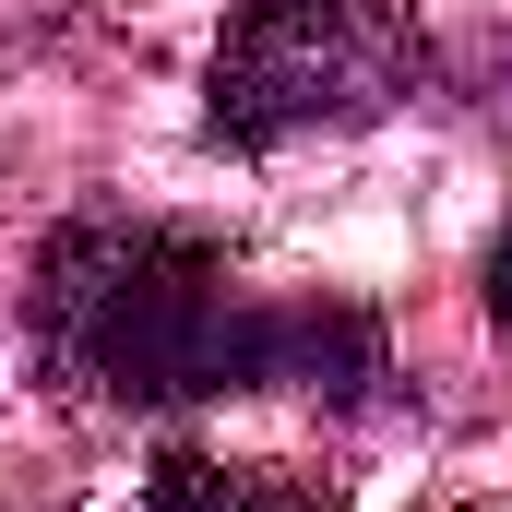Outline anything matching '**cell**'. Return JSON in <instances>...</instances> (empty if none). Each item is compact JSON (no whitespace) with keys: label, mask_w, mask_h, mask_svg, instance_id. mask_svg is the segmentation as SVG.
<instances>
[{"label":"cell","mask_w":512,"mask_h":512,"mask_svg":"<svg viewBox=\"0 0 512 512\" xmlns=\"http://www.w3.org/2000/svg\"><path fill=\"white\" fill-rule=\"evenodd\" d=\"M489 310L512 322V227H501V251H489Z\"/></svg>","instance_id":"obj_4"},{"label":"cell","mask_w":512,"mask_h":512,"mask_svg":"<svg viewBox=\"0 0 512 512\" xmlns=\"http://www.w3.org/2000/svg\"><path fill=\"white\" fill-rule=\"evenodd\" d=\"M417 96V24L393 0H251L215 48V143H298Z\"/></svg>","instance_id":"obj_2"},{"label":"cell","mask_w":512,"mask_h":512,"mask_svg":"<svg viewBox=\"0 0 512 512\" xmlns=\"http://www.w3.org/2000/svg\"><path fill=\"white\" fill-rule=\"evenodd\" d=\"M24 322L60 382L108 393V405H203V393H274V382L358 405L382 382L370 310H274L227 274L215 239L131 227V215H72L36 251Z\"/></svg>","instance_id":"obj_1"},{"label":"cell","mask_w":512,"mask_h":512,"mask_svg":"<svg viewBox=\"0 0 512 512\" xmlns=\"http://www.w3.org/2000/svg\"><path fill=\"white\" fill-rule=\"evenodd\" d=\"M143 512H334L310 477H286V465H215V453H167L155 465V489Z\"/></svg>","instance_id":"obj_3"}]
</instances>
